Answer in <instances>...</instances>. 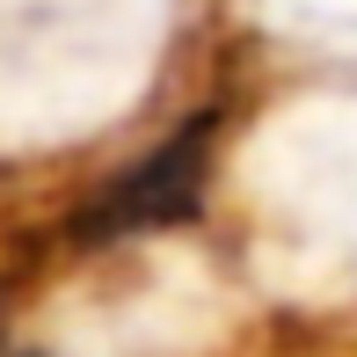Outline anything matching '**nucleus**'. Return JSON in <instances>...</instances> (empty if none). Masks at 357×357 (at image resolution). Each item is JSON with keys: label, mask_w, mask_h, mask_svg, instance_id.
Masks as SVG:
<instances>
[{"label": "nucleus", "mask_w": 357, "mask_h": 357, "mask_svg": "<svg viewBox=\"0 0 357 357\" xmlns=\"http://www.w3.org/2000/svg\"><path fill=\"white\" fill-rule=\"evenodd\" d=\"M212 146H219V117H183L153 153H139L124 175H109L88 204L66 219V234L80 248H109V241L153 234V226H175L204 204V183H212Z\"/></svg>", "instance_id": "nucleus-1"}, {"label": "nucleus", "mask_w": 357, "mask_h": 357, "mask_svg": "<svg viewBox=\"0 0 357 357\" xmlns=\"http://www.w3.org/2000/svg\"><path fill=\"white\" fill-rule=\"evenodd\" d=\"M0 357H44V350H15V343H0Z\"/></svg>", "instance_id": "nucleus-2"}]
</instances>
